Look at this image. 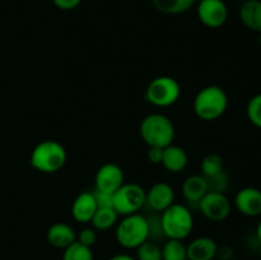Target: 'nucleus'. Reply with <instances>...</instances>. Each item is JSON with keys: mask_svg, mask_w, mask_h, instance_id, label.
<instances>
[{"mask_svg": "<svg viewBox=\"0 0 261 260\" xmlns=\"http://www.w3.org/2000/svg\"><path fill=\"white\" fill-rule=\"evenodd\" d=\"M228 107V96L219 86H206L196 93L193 109L203 121H216L224 115Z\"/></svg>", "mask_w": 261, "mask_h": 260, "instance_id": "f257e3e1", "label": "nucleus"}, {"mask_svg": "<svg viewBox=\"0 0 261 260\" xmlns=\"http://www.w3.org/2000/svg\"><path fill=\"white\" fill-rule=\"evenodd\" d=\"M139 133L148 147L157 148H166L173 144L176 135L172 120L160 112L147 115L140 122Z\"/></svg>", "mask_w": 261, "mask_h": 260, "instance_id": "f03ea898", "label": "nucleus"}, {"mask_svg": "<svg viewBox=\"0 0 261 260\" xmlns=\"http://www.w3.org/2000/svg\"><path fill=\"white\" fill-rule=\"evenodd\" d=\"M68 153L64 145L56 140H42L33 148L30 163L41 173H56L65 166Z\"/></svg>", "mask_w": 261, "mask_h": 260, "instance_id": "7ed1b4c3", "label": "nucleus"}, {"mask_svg": "<svg viewBox=\"0 0 261 260\" xmlns=\"http://www.w3.org/2000/svg\"><path fill=\"white\" fill-rule=\"evenodd\" d=\"M163 235L167 240H185L194 228L193 212L185 204L173 203L160 216Z\"/></svg>", "mask_w": 261, "mask_h": 260, "instance_id": "20e7f679", "label": "nucleus"}, {"mask_svg": "<svg viewBox=\"0 0 261 260\" xmlns=\"http://www.w3.org/2000/svg\"><path fill=\"white\" fill-rule=\"evenodd\" d=\"M116 241L124 249H137L143 242L149 240V224L147 217L140 213L122 217L116 224Z\"/></svg>", "mask_w": 261, "mask_h": 260, "instance_id": "39448f33", "label": "nucleus"}, {"mask_svg": "<svg viewBox=\"0 0 261 260\" xmlns=\"http://www.w3.org/2000/svg\"><path fill=\"white\" fill-rule=\"evenodd\" d=\"M181 86L170 75H161L150 81L145 91V99L155 107H170L178 101Z\"/></svg>", "mask_w": 261, "mask_h": 260, "instance_id": "423d86ee", "label": "nucleus"}, {"mask_svg": "<svg viewBox=\"0 0 261 260\" xmlns=\"http://www.w3.org/2000/svg\"><path fill=\"white\" fill-rule=\"evenodd\" d=\"M147 191L137 183H125L119 190L112 195V208L119 216H130L139 213L140 209L145 205Z\"/></svg>", "mask_w": 261, "mask_h": 260, "instance_id": "0eeeda50", "label": "nucleus"}, {"mask_svg": "<svg viewBox=\"0 0 261 260\" xmlns=\"http://www.w3.org/2000/svg\"><path fill=\"white\" fill-rule=\"evenodd\" d=\"M198 208L206 219L212 222H222L231 214L232 204L224 193L208 191L199 201Z\"/></svg>", "mask_w": 261, "mask_h": 260, "instance_id": "6e6552de", "label": "nucleus"}, {"mask_svg": "<svg viewBox=\"0 0 261 260\" xmlns=\"http://www.w3.org/2000/svg\"><path fill=\"white\" fill-rule=\"evenodd\" d=\"M196 15L205 27L219 28L228 19V8L223 0H199Z\"/></svg>", "mask_w": 261, "mask_h": 260, "instance_id": "1a4fd4ad", "label": "nucleus"}, {"mask_svg": "<svg viewBox=\"0 0 261 260\" xmlns=\"http://www.w3.org/2000/svg\"><path fill=\"white\" fill-rule=\"evenodd\" d=\"M94 184H96V190L114 194L125 184L124 171L116 163H105L97 170Z\"/></svg>", "mask_w": 261, "mask_h": 260, "instance_id": "9d476101", "label": "nucleus"}, {"mask_svg": "<svg viewBox=\"0 0 261 260\" xmlns=\"http://www.w3.org/2000/svg\"><path fill=\"white\" fill-rule=\"evenodd\" d=\"M234 206L246 217L261 216V189L246 186L237 191L234 195Z\"/></svg>", "mask_w": 261, "mask_h": 260, "instance_id": "9b49d317", "label": "nucleus"}, {"mask_svg": "<svg viewBox=\"0 0 261 260\" xmlns=\"http://www.w3.org/2000/svg\"><path fill=\"white\" fill-rule=\"evenodd\" d=\"M173 203H175V190L168 183H165V181L155 183L147 191L145 204H148V206L153 212L162 213Z\"/></svg>", "mask_w": 261, "mask_h": 260, "instance_id": "f8f14e48", "label": "nucleus"}, {"mask_svg": "<svg viewBox=\"0 0 261 260\" xmlns=\"http://www.w3.org/2000/svg\"><path fill=\"white\" fill-rule=\"evenodd\" d=\"M96 198L93 191H83L78 194L71 204V216L79 223H89L97 211Z\"/></svg>", "mask_w": 261, "mask_h": 260, "instance_id": "ddd939ff", "label": "nucleus"}, {"mask_svg": "<svg viewBox=\"0 0 261 260\" xmlns=\"http://www.w3.org/2000/svg\"><path fill=\"white\" fill-rule=\"evenodd\" d=\"M46 239L51 246L56 249H66L76 241V233L71 226L64 222H56L48 227Z\"/></svg>", "mask_w": 261, "mask_h": 260, "instance_id": "4468645a", "label": "nucleus"}, {"mask_svg": "<svg viewBox=\"0 0 261 260\" xmlns=\"http://www.w3.org/2000/svg\"><path fill=\"white\" fill-rule=\"evenodd\" d=\"M218 244L212 237L201 236L194 239L186 246L188 260H213L216 259Z\"/></svg>", "mask_w": 261, "mask_h": 260, "instance_id": "2eb2a0df", "label": "nucleus"}, {"mask_svg": "<svg viewBox=\"0 0 261 260\" xmlns=\"http://www.w3.org/2000/svg\"><path fill=\"white\" fill-rule=\"evenodd\" d=\"M189 155L182 147L176 144H170L163 148L162 162L161 165L166 171L171 173H178L188 167Z\"/></svg>", "mask_w": 261, "mask_h": 260, "instance_id": "dca6fc26", "label": "nucleus"}, {"mask_svg": "<svg viewBox=\"0 0 261 260\" xmlns=\"http://www.w3.org/2000/svg\"><path fill=\"white\" fill-rule=\"evenodd\" d=\"M181 191L185 200L190 204H199V201L208 193L206 181L203 175H191L184 180Z\"/></svg>", "mask_w": 261, "mask_h": 260, "instance_id": "f3484780", "label": "nucleus"}, {"mask_svg": "<svg viewBox=\"0 0 261 260\" xmlns=\"http://www.w3.org/2000/svg\"><path fill=\"white\" fill-rule=\"evenodd\" d=\"M240 19L250 31L261 32V0H250L242 3L240 8Z\"/></svg>", "mask_w": 261, "mask_h": 260, "instance_id": "a211bd4d", "label": "nucleus"}, {"mask_svg": "<svg viewBox=\"0 0 261 260\" xmlns=\"http://www.w3.org/2000/svg\"><path fill=\"white\" fill-rule=\"evenodd\" d=\"M158 12L168 15H177L188 12L198 0H150Z\"/></svg>", "mask_w": 261, "mask_h": 260, "instance_id": "6ab92c4d", "label": "nucleus"}, {"mask_svg": "<svg viewBox=\"0 0 261 260\" xmlns=\"http://www.w3.org/2000/svg\"><path fill=\"white\" fill-rule=\"evenodd\" d=\"M119 217L114 208H97L91 223L96 231H107L116 226Z\"/></svg>", "mask_w": 261, "mask_h": 260, "instance_id": "aec40b11", "label": "nucleus"}, {"mask_svg": "<svg viewBox=\"0 0 261 260\" xmlns=\"http://www.w3.org/2000/svg\"><path fill=\"white\" fill-rule=\"evenodd\" d=\"M162 260H188L186 245L181 240H167L162 246Z\"/></svg>", "mask_w": 261, "mask_h": 260, "instance_id": "412c9836", "label": "nucleus"}, {"mask_svg": "<svg viewBox=\"0 0 261 260\" xmlns=\"http://www.w3.org/2000/svg\"><path fill=\"white\" fill-rule=\"evenodd\" d=\"M135 250L137 260H162V247L153 240H147Z\"/></svg>", "mask_w": 261, "mask_h": 260, "instance_id": "4be33fe9", "label": "nucleus"}, {"mask_svg": "<svg viewBox=\"0 0 261 260\" xmlns=\"http://www.w3.org/2000/svg\"><path fill=\"white\" fill-rule=\"evenodd\" d=\"M63 260H94V256L91 247H87L75 241L70 246L64 249Z\"/></svg>", "mask_w": 261, "mask_h": 260, "instance_id": "5701e85b", "label": "nucleus"}, {"mask_svg": "<svg viewBox=\"0 0 261 260\" xmlns=\"http://www.w3.org/2000/svg\"><path fill=\"white\" fill-rule=\"evenodd\" d=\"M200 168L201 175L203 176H212L216 175V173L222 172V171H224L223 158L219 154H216V153L206 154L205 157L201 160Z\"/></svg>", "mask_w": 261, "mask_h": 260, "instance_id": "b1692460", "label": "nucleus"}, {"mask_svg": "<svg viewBox=\"0 0 261 260\" xmlns=\"http://www.w3.org/2000/svg\"><path fill=\"white\" fill-rule=\"evenodd\" d=\"M206 181V188L208 191H214V193H226L229 186V177L224 171L216 173L212 176H204Z\"/></svg>", "mask_w": 261, "mask_h": 260, "instance_id": "393cba45", "label": "nucleus"}, {"mask_svg": "<svg viewBox=\"0 0 261 260\" xmlns=\"http://www.w3.org/2000/svg\"><path fill=\"white\" fill-rule=\"evenodd\" d=\"M246 115L254 126L261 129V93L251 97L246 106Z\"/></svg>", "mask_w": 261, "mask_h": 260, "instance_id": "a878e982", "label": "nucleus"}, {"mask_svg": "<svg viewBox=\"0 0 261 260\" xmlns=\"http://www.w3.org/2000/svg\"><path fill=\"white\" fill-rule=\"evenodd\" d=\"M76 241L87 247H92L97 241V231L93 227H84L76 236Z\"/></svg>", "mask_w": 261, "mask_h": 260, "instance_id": "bb28decb", "label": "nucleus"}, {"mask_svg": "<svg viewBox=\"0 0 261 260\" xmlns=\"http://www.w3.org/2000/svg\"><path fill=\"white\" fill-rule=\"evenodd\" d=\"M93 194L98 208H112V195L114 194H107L103 191L96 190V189H94Z\"/></svg>", "mask_w": 261, "mask_h": 260, "instance_id": "cd10ccee", "label": "nucleus"}, {"mask_svg": "<svg viewBox=\"0 0 261 260\" xmlns=\"http://www.w3.org/2000/svg\"><path fill=\"white\" fill-rule=\"evenodd\" d=\"M162 154L163 148L148 147L147 158L150 163H153V165H161V162H162Z\"/></svg>", "mask_w": 261, "mask_h": 260, "instance_id": "c85d7f7f", "label": "nucleus"}, {"mask_svg": "<svg viewBox=\"0 0 261 260\" xmlns=\"http://www.w3.org/2000/svg\"><path fill=\"white\" fill-rule=\"evenodd\" d=\"M83 0H53L54 5L60 10H73L81 5Z\"/></svg>", "mask_w": 261, "mask_h": 260, "instance_id": "c756f323", "label": "nucleus"}, {"mask_svg": "<svg viewBox=\"0 0 261 260\" xmlns=\"http://www.w3.org/2000/svg\"><path fill=\"white\" fill-rule=\"evenodd\" d=\"M216 257H218L219 260H232L233 250H232V247L227 246V245H222V246H218V249H217Z\"/></svg>", "mask_w": 261, "mask_h": 260, "instance_id": "7c9ffc66", "label": "nucleus"}, {"mask_svg": "<svg viewBox=\"0 0 261 260\" xmlns=\"http://www.w3.org/2000/svg\"><path fill=\"white\" fill-rule=\"evenodd\" d=\"M109 260H137V259L129 254H116L114 255V256L110 257Z\"/></svg>", "mask_w": 261, "mask_h": 260, "instance_id": "2f4dec72", "label": "nucleus"}, {"mask_svg": "<svg viewBox=\"0 0 261 260\" xmlns=\"http://www.w3.org/2000/svg\"><path fill=\"white\" fill-rule=\"evenodd\" d=\"M255 236H256V240L257 242L261 245V219L259 221V223H257L256 226V232H255Z\"/></svg>", "mask_w": 261, "mask_h": 260, "instance_id": "473e14b6", "label": "nucleus"}, {"mask_svg": "<svg viewBox=\"0 0 261 260\" xmlns=\"http://www.w3.org/2000/svg\"><path fill=\"white\" fill-rule=\"evenodd\" d=\"M257 41H259V45H260V47H261V32L259 33V38H257Z\"/></svg>", "mask_w": 261, "mask_h": 260, "instance_id": "72a5a7b5", "label": "nucleus"}, {"mask_svg": "<svg viewBox=\"0 0 261 260\" xmlns=\"http://www.w3.org/2000/svg\"><path fill=\"white\" fill-rule=\"evenodd\" d=\"M241 3H246V2H250V0H240Z\"/></svg>", "mask_w": 261, "mask_h": 260, "instance_id": "f704fd0d", "label": "nucleus"}, {"mask_svg": "<svg viewBox=\"0 0 261 260\" xmlns=\"http://www.w3.org/2000/svg\"><path fill=\"white\" fill-rule=\"evenodd\" d=\"M259 254H260V257H261V245H260V250H259Z\"/></svg>", "mask_w": 261, "mask_h": 260, "instance_id": "c9c22d12", "label": "nucleus"}]
</instances>
